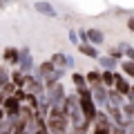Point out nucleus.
Returning a JSON list of instances; mask_svg holds the SVG:
<instances>
[{"instance_id": "f257e3e1", "label": "nucleus", "mask_w": 134, "mask_h": 134, "mask_svg": "<svg viewBox=\"0 0 134 134\" xmlns=\"http://www.w3.org/2000/svg\"><path fill=\"white\" fill-rule=\"evenodd\" d=\"M47 132H69V116L67 114H49L47 116Z\"/></svg>"}, {"instance_id": "f03ea898", "label": "nucleus", "mask_w": 134, "mask_h": 134, "mask_svg": "<svg viewBox=\"0 0 134 134\" xmlns=\"http://www.w3.org/2000/svg\"><path fill=\"white\" fill-rule=\"evenodd\" d=\"M78 98H81V112H83V116H85V121L94 123V116H96V112H98V105L94 103L92 94L90 96H78Z\"/></svg>"}, {"instance_id": "7ed1b4c3", "label": "nucleus", "mask_w": 134, "mask_h": 134, "mask_svg": "<svg viewBox=\"0 0 134 134\" xmlns=\"http://www.w3.org/2000/svg\"><path fill=\"white\" fill-rule=\"evenodd\" d=\"M94 132H112V127H114V125H112V119H110V114H107V112H103V110H98L96 112V116H94Z\"/></svg>"}, {"instance_id": "20e7f679", "label": "nucleus", "mask_w": 134, "mask_h": 134, "mask_svg": "<svg viewBox=\"0 0 134 134\" xmlns=\"http://www.w3.org/2000/svg\"><path fill=\"white\" fill-rule=\"evenodd\" d=\"M92 98H94V103L98 107H105L107 105V87L103 85V83L92 85Z\"/></svg>"}, {"instance_id": "39448f33", "label": "nucleus", "mask_w": 134, "mask_h": 134, "mask_svg": "<svg viewBox=\"0 0 134 134\" xmlns=\"http://www.w3.org/2000/svg\"><path fill=\"white\" fill-rule=\"evenodd\" d=\"M20 105H23V103H20L14 94H7L5 100H2V107H5V114L7 116H16L20 112Z\"/></svg>"}, {"instance_id": "423d86ee", "label": "nucleus", "mask_w": 134, "mask_h": 134, "mask_svg": "<svg viewBox=\"0 0 134 134\" xmlns=\"http://www.w3.org/2000/svg\"><path fill=\"white\" fill-rule=\"evenodd\" d=\"M25 90L27 92H31V94H36V96H40L45 92V85H43V81L40 78H36V76H29L27 74V78H25Z\"/></svg>"}, {"instance_id": "0eeeda50", "label": "nucleus", "mask_w": 134, "mask_h": 134, "mask_svg": "<svg viewBox=\"0 0 134 134\" xmlns=\"http://www.w3.org/2000/svg\"><path fill=\"white\" fill-rule=\"evenodd\" d=\"M47 96H49L52 103H63V98H65V85L60 81L54 83L52 87H47Z\"/></svg>"}, {"instance_id": "6e6552de", "label": "nucleus", "mask_w": 134, "mask_h": 134, "mask_svg": "<svg viewBox=\"0 0 134 134\" xmlns=\"http://www.w3.org/2000/svg\"><path fill=\"white\" fill-rule=\"evenodd\" d=\"M18 67H20V72H25V74L31 72V67H34V58H31V54H29V49H20Z\"/></svg>"}, {"instance_id": "1a4fd4ad", "label": "nucleus", "mask_w": 134, "mask_h": 134, "mask_svg": "<svg viewBox=\"0 0 134 134\" xmlns=\"http://www.w3.org/2000/svg\"><path fill=\"white\" fill-rule=\"evenodd\" d=\"M114 90L119 92V94H123V96H127V92H130V83L125 81L119 72H114Z\"/></svg>"}, {"instance_id": "9d476101", "label": "nucleus", "mask_w": 134, "mask_h": 134, "mask_svg": "<svg viewBox=\"0 0 134 134\" xmlns=\"http://www.w3.org/2000/svg\"><path fill=\"white\" fill-rule=\"evenodd\" d=\"M2 58H5V63H11V65H18L20 49H16V47H7L5 52H2Z\"/></svg>"}, {"instance_id": "9b49d317", "label": "nucleus", "mask_w": 134, "mask_h": 134, "mask_svg": "<svg viewBox=\"0 0 134 134\" xmlns=\"http://www.w3.org/2000/svg\"><path fill=\"white\" fill-rule=\"evenodd\" d=\"M36 11H38V14H43V16H47V18H56V9H54L49 2H43V0H40V2H36Z\"/></svg>"}, {"instance_id": "f8f14e48", "label": "nucleus", "mask_w": 134, "mask_h": 134, "mask_svg": "<svg viewBox=\"0 0 134 134\" xmlns=\"http://www.w3.org/2000/svg\"><path fill=\"white\" fill-rule=\"evenodd\" d=\"M123 100H125L123 94H119L114 87H107V105H121Z\"/></svg>"}, {"instance_id": "ddd939ff", "label": "nucleus", "mask_w": 134, "mask_h": 134, "mask_svg": "<svg viewBox=\"0 0 134 134\" xmlns=\"http://www.w3.org/2000/svg\"><path fill=\"white\" fill-rule=\"evenodd\" d=\"M78 52L83 56H87V58H98V52H96V47L92 43H81L78 45Z\"/></svg>"}, {"instance_id": "4468645a", "label": "nucleus", "mask_w": 134, "mask_h": 134, "mask_svg": "<svg viewBox=\"0 0 134 134\" xmlns=\"http://www.w3.org/2000/svg\"><path fill=\"white\" fill-rule=\"evenodd\" d=\"M52 69H54V63H52V60H45V63H40V65H38V69H36V74H34V76L43 81V78L47 76Z\"/></svg>"}, {"instance_id": "2eb2a0df", "label": "nucleus", "mask_w": 134, "mask_h": 134, "mask_svg": "<svg viewBox=\"0 0 134 134\" xmlns=\"http://www.w3.org/2000/svg\"><path fill=\"white\" fill-rule=\"evenodd\" d=\"M96 60L100 63V67H103V69H116V58L110 56V54H107V56H98Z\"/></svg>"}, {"instance_id": "dca6fc26", "label": "nucleus", "mask_w": 134, "mask_h": 134, "mask_svg": "<svg viewBox=\"0 0 134 134\" xmlns=\"http://www.w3.org/2000/svg\"><path fill=\"white\" fill-rule=\"evenodd\" d=\"M100 83L105 87H114V69H103L100 72Z\"/></svg>"}, {"instance_id": "f3484780", "label": "nucleus", "mask_w": 134, "mask_h": 134, "mask_svg": "<svg viewBox=\"0 0 134 134\" xmlns=\"http://www.w3.org/2000/svg\"><path fill=\"white\" fill-rule=\"evenodd\" d=\"M87 40H90L92 45H100L103 43V31H100V29H90V31H87Z\"/></svg>"}, {"instance_id": "a211bd4d", "label": "nucleus", "mask_w": 134, "mask_h": 134, "mask_svg": "<svg viewBox=\"0 0 134 134\" xmlns=\"http://www.w3.org/2000/svg\"><path fill=\"white\" fill-rule=\"evenodd\" d=\"M25 78H27V74L20 72V69H14V72H11V83H14L16 87H23L25 85Z\"/></svg>"}, {"instance_id": "6ab92c4d", "label": "nucleus", "mask_w": 134, "mask_h": 134, "mask_svg": "<svg viewBox=\"0 0 134 134\" xmlns=\"http://www.w3.org/2000/svg\"><path fill=\"white\" fill-rule=\"evenodd\" d=\"M121 69H123V74H125V76L134 78V60H132V58H127V60H123V63H121Z\"/></svg>"}, {"instance_id": "aec40b11", "label": "nucleus", "mask_w": 134, "mask_h": 134, "mask_svg": "<svg viewBox=\"0 0 134 134\" xmlns=\"http://www.w3.org/2000/svg\"><path fill=\"white\" fill-rule=\"evenodd\" d=\"M85 81H87V85H96V83H100V72L98 69H92V72H87L85 74Z\"/></svg>"}, {"instance_id": "412c9836", "label": "nucleus", "mask_w": 134, "mask_h": 134, "mask_svg": "<svg viewBox=\"0 0 134 134\" xmlns=\"http://www.w3.org/2000/svg\"><path fill=\"white\" fill-rule=\"evenodd\" d=\"M72 83H74V87H85V85H87V81H85V74H81V72H74V74H72Z\"/></svg>"}, {"instance_id": "4be33fe9", "label": "nucleus", "mask_w": 134, "mask_h": 134, "mask_svg": "<svg viewBox=\"0 0 134 134\" xmlns=\"http://www.w3.org/2000/svg\"><path fill=\"white\" fill-rule=\"evenodd\" d=\"M49 60L54 63V67H58V69H65V54H60V52H58V54H54V56L49 58Z\"/></svg>"}, {"instance_id": "5701e85b", "label": "nucleus", "mask_w": 134, "mask_h": 134, "mask_svg": "<svg viewBox=\"0 0 134 134\" xmlns=\"http://www.w3.org/2000/svg\"><path fill=\"white\" fill-rule=\"evenodd\" d=\"M11 81V76H9V69H5V67H0V87H5L7 83Z\"/></svg>"}, {"instance_id": "b1692460", "label": "nucleus", "mask_w": 134, "mask_h": 134, "mask_svg": "<svg viewBox=\"0 0 134 134\" xmlns=\"http://www.w3.org/2000/svg\"><path fill=\"white\" fill-rule=\"evenodd\" d=\"M11 94H14L16 98L20 100V103H25V98H27V90H25V87H16V90L11 92Z\"/></svg>"}, {"instance_id": "393cba45", "label": "nucleus", "mask_w": 134, "mask_h": 134, "mask_svg": "<svg viewBox=\"0 0 134 134\" xmlns=\"http://www.w3.org/2000/svg\"><path fill=\"white\" fill-rule=\"evenodd\" d=\"M110 56H114L116 60H119V58L123 56V52H121V47H112V49H110Z\"/></svg>"}, {"instance_id": "a878e982", "label": "nucleus", "mask_w": 134, "mask_h": 134, "mask_svg": "<svg viewBox=\"0 0 134 134\" xmlns=\"http://www.w3.org/2000/svg\"><path fill=\"white\" fill-rule=\"evenodd\" d=\"M125 98L130 100V103H134V85H130V92H127V96Z\"/></svg>"}, {"instance_id": "bb28decb", "label": "nucleus", "mask_w": 134, "mask_h": 134, "mask_svg": "<svg viewBox=\"0 0 134 134\" xmlns=\"http://www.w3.org/2000/svg\"><path fill=\"white\" fill-rule=\"evenodd\" d=\"M65 67H69V69L74 67V58L72 56H65Z\"/></svg>"}, {"instance_id": "cd10ccee", "label": "nucleus", "mask_w": 134, "mask_h": 134, "mask_svg": "<svg viewBox=\"0 0 134 134\" xmlns=\"http://www.w3.org/2000/svg\"><path fill=\"white\" fill-rule=\"evenodd\" d=\"M125 54H127V58H132V60H134V47H130V45H127V47H125Z\"/></svg>"}, {"instance_id": "c85d7f7f", "label": "nucleus", "mask_w": 134, "mask_h": 134, "mask_svg": "<svg viewBox=\"0 0 134 134\" xmlns=\"http://www.w3.org/2000/svg\"><path fill=\"white\" fill-rule=\"evenodd\" d=\"M69 40H72V43H78V34L72 31V34H69Z\"/></svg>"}, {"instance_id": "c756f323", "label": "nucleus", "mask_w": 134, "mask_h": 134, "mask_svg": "<svg viewBox=\"0 0 134 134\" xmlns=\"http://www.w3.org/2000/svg\"><path fill=\"white\" fill-rule=\"evenodd\" d=\"M127 27H130V31H134V16L127 20Z\"/></svg>"}]
</instances>
